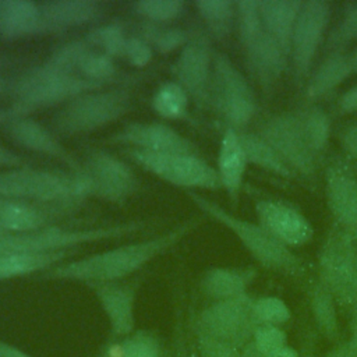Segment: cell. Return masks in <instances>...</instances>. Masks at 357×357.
I'll list each match as a JSON object with an SVG mask.
<instances>
[{
  "label": "cell",
  "mask_w": 357,
  "mask_h": 357,
  "mask_svg": "<svg viewBox=\"0 0 357 357\" xmlns=\"http://www.w3.org/2000/svg\"><path fill=\"white\" fill-rule=\"evenodd\" d=\"M332 15V6L326 0L303 1L290 42L289 61L298 86L307 82L318 49Z\"/></svg>",
  "instance_id": "11"
},
{
  "label": "cell",
  "mask_w": 357,
  "mask_h": 357,
  "mask_svg": "<svg viewBox=\"0 0 357 357\" xmlns=\"http://www.w3.org/2000/svg\"><path fill=\"white\" fill-rule=\"evenodd\" d=\"M166 357H173V354H172V350H167V353H166Z\"/></svg>",
  "instance_id": "60"
},
{
  "label": "cell",
  "mask_w": 357,
  "mask_h": 357,
  "mask_svg": "<svg viewBox=\"0 0 357 357\" xmlns=\"http://www.w3.org/2000/svg\"><path fill=\"white\" fill-rule=\"evenodd\" d=\"M240 354H241V357H268L252 342L247 343L243 349H240Z\"/></svg>",
  "instance_id": "52"
},
{
  "label": "cell",
  "mask_w": 357,
  "mask_h": 357,
  "mask_svg": "<svg viewBox=\"0 0 357 357\" xmlns=\"http://www.w3.org/2000/svg\"><path fill=\"white\" fill-rule=\"evenodd\" d=\"M319 282L342 307L357 304V240L335 226L318 254Z\"/></svg>",
  "instance_id": "8"
},
{
  "label": "cell",
  "mask_w": 357,
  "mask_h": 357,
  "mask_svg": "<svg viewBox=\"0 0 357 357\" xmlns=\"http://www.w3.org/2000/svg\"><path fill=\"white\" fill-rule=\"evenodd\" d=\"M350 319V336L343 342V356L342 357H357V304L351 308Z\"/></svg>",
  "instance_id": "47"
},
{
  "label": "cell",
  "mask_w": 357,
  "mask_h": 357,
  "mask_svg": "<svg viewBox=\"0 0 357 357\" xmlns=\"http://www.w3.org/2000/svg\"><path fill=\"white\" fill-rule=\"evenodd\" d=\"M209 102L226 121L240 131L257 113V96L245 75L225 53H213Z\"/></svg>",
  "instance_id": "7"
},
{
  "label": "cell",
  "mask_w": 357,
  "mask_h": 357,
  "mask_svg": "<svg viewBox=\"0 0 357 357\" xmlns=\"http://www.w3.org/2000/svg\"><path fill=\"white\" fill-rule=\"evenodd\" d=\"M18 116H22V114L14 106L11 109H3V110H0V123L10 121L11 119L18 117Z\"/></svg>",
  "instance_id": "53"
},
{
  "label": "cell",
  "mask_w": 357,
  "mask_h": 357,
  "mask_svg": "<svg viewBox=\"0 0 357 357\" xmlns=\"http://www.w3.org/2000/svg\"><path fill=\"white\" fill-rule=\"evenodd\" d=\"M190 351H191V357H197V353H195V349H194V344H192V340L190 342Z\"/></svg>",
  "instance_id": "59"
},
{
  "label": "cell",
  "mask_w": 357,
  "mask_h": 357,
  "mask_svg": "<svg viewBox=\"0 0 357 357\" xmlns=\"http://www.w3.org/2000/svg\"><path fill=\"white\" fill-rule=\"evenodd\" d=\"M141 38L153 46L159 53H170L177 47H183L187 43L190 33L181 28H165L146 21L145 26L142 28Z\"/></svg>",
  "instance_id": "37"
},
{
  "label": "cell",
  "mask_w": 357,
  "mask_h": 357,
  "mask_svg": "<svg viewBox=\"0 0 357 357\" xmlns=\"http://www.w3.org/2000/svg\"><path fill=\"white\" fill-rule=\"evenodd\" d=\"M8 158H10V151L0 144V165L6 163L8 160Z\"/></svg>",
  "instance_id": "56"
},
{
  "label": "cell",
  "mask_w": 357,
  "mask_h": 357,
  "mask_svg": "<svg viewBox=\"0 0 357 357\" xmlns=\"http://www.w3.org/2000/svg\"><path fill=\"white\" fill-rule=\"evenodd\" d=\"M78 174H64L28 166L0 173V197L31 202L54 213L73 208L86 197Z\"/></svg>",
  "instance_id": "2"
},
{
  "label": "cell",
  "mask_w": 357,
  "mask_h": 357,
  "mask_svg": "<svg viewBox=\"0 0 357 357\" xmlns=\"http://www.w3.org/2000/svg\"><path fill=\"white\" fill-rule=\"evenodd\" d=\"M258 134L278 152L296 176L308 180L315 176L317 155L305 139L296 112H282L266 117Z\"/></svg>",
  "instance_id": "12"
},
{
  "label": "cell",
  "mask_w": 357,
  "mask_h": 357,
  "mask_svg": "<svg viewBox=\"0 0 357 357\" xmlns=\"http://www.w3.org/2000/svg\"><path fill=\"white\" fill-rule=\"evenodd\" d=\"M339 139L343 149L357 159V124H350L339 131Z\"/></svg>",
  "instance_id": "46"
},
{
  "label": "cell",
  "mask_w": 357,
  "mask_h": 357,
  "mask_svg": "<svg viewBox=\"0 0 357 357\" xmlns=\"http://www.w3.org/2000/svg\"><path fill=\"white\" fill-rule=\"evenodd\" d=\"M127 39L128 38L126 36V32L119 22L96 26L84 38L89 46L98 47L100 52L110 57H123Z\"/></svg>",
  "instance_id": "35"
},
{
  "label": "cell",
  "mask_w": 357,
  "mask_h": 357,
  "mask_svg": "<svg viewBox=\"0 0 357 357\" xmlns=\"http://www.w3.org/2000/svg\"><path fill=\"white\" fill-rule=\"evenodd\" d=\"M198 15L208 31L222 39L230 35L236 20V1L231 0H198L194 3Z\"/></svg>",
  "instance_id": "32"
},
{
  "label": "cell",
  "mask_w": 357,
  "mask_h": 357,
  "mask_svg": "<svg viewBox=\"0 0 357 357\" xmlns=\"http://www.w3.org/2000/svg\"><path fill=\"white\" fill-rule=\"evenodd\" d=\"M251 342L266 356L276 349L289 344L283 328L275 325H257Z\"/></svg>",
  "instance_id": "43"
},
{
  "label": "cell",
  "mask_w": 357,
  "mask_h": 357,
  "mask_svg": "<svg viewBox=\"0 0 357 357\" xmlns=\"http://www.w3.org/2000/svg\"><path fill=\"white\" fill-rule=\"evenodd\" d=\"M124 153L144 170L160 180L188 191L222 188L218 172L198 155L159 153L127 148Z\"/></svg>",
  "instance_id": "9"
},
{
  "label": "cell",
  "mask_w": 357,
  "mask_h": 357,
  "mask_svg": "<svg viewBox=\"0 0 357 357\" xmlns=\"http://www.w3.org/2000/svg\"><path fill=\"white\" fill-rule=\"evenodd\" d=\"M123 57L134 67H145L152 60V46L141 36H128Z\"/></svg>",
  "instance_id": "45"
},
{
  "label": "cell",
  "mask_w": 357,
  "mask_h": 357,
  "mask_svg": "<svg viewBox=\"0 0 357 357\" xmlns=\"http://www.w3.org/2000/svg\"><path fill=\"white\" fill-rule=\"evenodd\" d=\"M351 40H357V1L346 6L342 18L329 35L326 50H342V47Z\"/></svg>",
  "instance_id": "41"
},
{
  "label": "cell",
  "mask_w": 357,
  "mask_h": 357,
  "mask_svg": "<svg viewBox=\"0 0 357 357\" xmlns=\"http://www.w3.org/2000/svg\"><path fill=\"white\" fill-rule=\"evenodd\" d=\"M149 219H137L106 226L88 229H68L45 226L32 231H3L0 230V255L10 252H50L74 250L85 243L117 238L142 231L152 226Z\"/></svg>",
  "instance_id": "4"
},
{
  "label": "cell",
  "mask_w": 357,
  "mask_h": 357,
  "mask_svg": "<svg viewBox=\"0 0 357 357\" xmlns=\"http://www.w3.org/2000/svg\"><path fill=\"white\" fill-rule=\"evenodd\" d=\"M75 250H61L50 252H10L0 255V280L22 278L35 272H46L59 265L67 257H73Z\"/></svg>",
  "instance_id": "27"
},
{
  "label": "cell",
  "mask_w": 357,
  "mask_h": 357,
  "mask_svg": "<svg viewBox=\"0 0 357 357\" xmlns=\"http://www.w3.org/2000/svg\"><path fill=\"white\" fill-rule=\"evenodd\" d=\"M252 312L257 325L282 326L291 318V310L286 301L276 296H262L254 298Z\"/></svg>",
  "instance_id": "38"
},
{
  "label": "cell",
  "mask_w": 357,
  "mask_h": 357,
  "mask_svg": "<svg viewBox=\"0 0 357 357\" xmlns=\"http://www.w3.org/2000/svg\"><path fill=\"white\" fill-rule=\"evenodd\" d=\"M350 59H351V64H353V71L357 73V47L350 53Z\"/></svg>",
  "instance_id": "57"
},
{
  "label": "cell",
  "mask_w": 357,
  "mask_h": 357,
  "mask_svg": "<svg viewBox=\"0 0 357 357\" xmlns=\"http://www.w3.org/2000/svg\"><path fill=\"white\" fill-rule=\"evenodd\" d=\"M252 304L254 298L248 293L227 300L213 301L197 315L194 321V332L243 349L252 340L257 328Z\"/></svg>",
  "instance_id": "10"
},
{
  "label": "cell",
  "mask_w": 357,
  "mask_h": 357,
  "mask_svg": "<svg viewBox=\"0 0 357 357\" xmlns=\"http://www.w3.org/2000/svg\"><path fill=\"white\" fill-rule=\"evenodd\" d=\"M99 357H105V356H102V354H100V356H99Z\"/></svg>",
  "instance_id": "62"
},
{
  "label": "cell",
  "mask_w": 357,
  "mask_h": 357,
  "mask_svg": "<svg viewBox=\"0 0 357 357\" xmlns=\"http://www.w3.org/2000/svg\"><path fill=\"white\" fill-rule=\"evenodd\" d=\"M301 0H259L264 29L290 54L293 29L301 10Z\"/></svg>",
  "instance_id": "26"
},
{
  "label": "cell",
  "mask_w": 357,
  "mask_h": 357,
  "mask_svg": "<svg viewBox=\"0 0 357 357\" xmlns=\"http://www.w3.org/2000/svg\"><path fill=\"white\" fill-rule=\"evenodd\" d=\"M39 6L45 22L53 32L88 24L100 14V3L93 0H50Z\"/></svg>",
  "instance_id": "25"
},
{
  "label": "cell",
  "mask_w": 357,
  "mask_h": 357,
  "mask_svg": "<svg viewBox=\"0 0 357 357\" xmlns=\"http://www.w3.org/2000/svg\"><path fill=\"white\" fill-rule=\"evenodd\" d=\"M350 53L343 50L329 52L305 82V96L319 99L333 92L353 74Z\"/></svg>",
  "instance_id": "23"
},
{
  "label": "cell",
  "mask_w": 357,
  "mask_h": 357,
  "mask_svg": "<svg viewBox=\"0 0 357 357\" xmlns=\"http://www.w3.org/2000/svg\"><path fill=\"white\" fill-rule=\"evenodd\" d=\"M160 339L151 331H134L131 335L112 340L102 350L105 357H166Z\"/></svg>",
  "instance_id": "31"
},
{
  "label": "cell",
  "mask_w": 357,
  "mask_h": 357,
  "mask_svg": "<svg viewBox=\"0 0 357 357\" xmlns=\"http://www.w3.org/2000/svg\"><path fill=\"white\" fill-rule=\"evenodd\" d=\"M255 276L257 271L252 268L215 266L204 273L199 287L213 301L227 300L245 294Z\"/></svg>",
  "instance_id": "24"
},
{
  "label": "cell",
  "mask_w": 357,
  "mask_h": 357,
  "mask_svg": "<svg viewBox=\"0 0 357 357\" xmlns=\"http://www.w3.org/2000/svg\"><path fill=\"white\" fill-rule=\"evenodd\" d=\"M300 357H315V346L314 342H305L301 351H300Z\"/></svg>",
  "instance_id": "54"
},
{
  "label": "cell",
  "mask_w": 357,
  "mask_h": 357,
  "mask_svg": "<svg viewBox=\"0 0 357 357\" xmlns=\"http://www.w3.org/2000/svg\"><path fill=\"white\" fill-rule=\"evenodd\" d=\"M172 354H173V357H191L190 342H185L183 333H177L174 343H173Z\"/></svg>",
  "instance_id": "50"
},
{
  "label": "cell",
  "mask_w": 357,
  "mask_h": 357,
  "mask_svg": "<svg viewBox=\"0 0 357 357\" xmlns=\"http://www.w3.org/2000/svg\"><path fill=\"white\" fill-rule=\"evenodd\" d=\"M8 86V81L3 77H0V91H4Z\"/></svg>",
  "instance_id": "58"
},
{
  "label": "cell",
  "mask_w": 357,
  "mask_h": 357,
  "mask_svg": "<svg viewBox=\"0 0 357 357\" xmlns=\"http://www.w3.org/2000/svg\"><path fill=\"white\" fill-rule=\"evenodd\" d=\"M336 305L337 303L332 293L318 280L310 293L312 318L319 333L329 342L335 343H337L340 337V325Z\"/></svg>",
  "instance_id": "30"
},
{
  "label": "cell",
  "mask_w": 357,
  "mask_h": 357,
  "mask_svg": "<svg viewBox=\"0 0 357 357\" xmlns=\"http://www.w3.org/2000/svg\"><path fill=\"white\" fill-rule=\"evenodd\" d=\"M3 63H4V61H3V60H1V59H0V64H3Z\"/></svg>",
  "instance_id": "61"
},
{
  "label": "cell",
  "mask_w": 357,
  "mask_h": 357,
  "mask_svg": "<svg viewBox=\"0 0 357 357\" xmlns=\"http://www.w3.org/2000/svg\"><path fill=\"white\" fill-rule=\"evenodd\" d=\"M236 21L240 43H244L264 31L259 0H240L236 1Z\"/></svg>",
  "instance_id": "40"
},
{
  "label": "cell",
  "mask_w": 357,
  "mask_h": 357,
  "mask_svg": "<svg viewBox=\"0 0 357 357\" xmlns=\"http://www.w3.org/2000/svg\"><path fill=\"white\" fill-rule=\"evenodd\" d=\"M89 47L91 46L84 39L68 42V43L60 46L56 52H53L50 54V57L46 60V63L54 68L61 70V71L77 74L78 63L82 59V56L88 52Z\"/></svg>",
  "instance_id": "42"
},
{
  "label": "cell",
  "mask_w": 357,
  "mask_h": 357,
  "mask_svg": "<svg viewBox=\"0 0 357 357\" xmlns=\"http://www.w3.org/2000/svg\"><path fill=\"white\" fill-rule=\"evenodd\" d=\"M151 106L163 119L177 120L187 116L188 93L176 81H166L155 91Z\"/></svg>",
  "instance_id": "34"
},
{
  "label": "cell",
  "mask_w": 357,
  "mask_h": 357,
  "mask_svg": "<svg viewBox=\"0 0 357 357\" xmlns=\"http://www.w3.org/2000/svg\"><path fill=\"white\" fill-rule=\"evenodd\" d=\"M187 195L204 213L227 227L259 265L291 276L303 275V261L289 247L272 237L259 223L241 219L195 191H187Z\"/></svg>",
  "instance_id": "3"
},
{
  "label": "cell",
  "mask_w": 357,
  "mask_h": 357,
  "mask_svg": "<svg viewBox=\"0 0 357 357\" xmlns=\"http://www.w3.org/2000/svg\"><path fill=\"white\" fill-rule=\"evenodd\" d=\"M54 212L18 199L0 197V230L3 231H32L47 226L49 216Z\"/></svg>",
  "instance_id": "28"
},
{
  "label": "cell",
  "mask_w": 357,
  "mask_h": 357,
  "mask_svg": "<svg viewBox=\"0 0 357 357\" xmlns=\"http://www.w3.org/2000/svg\"><path fill=\"white\" fill-rule=\"evenodd\" d=\"M258 223L286 247L307 244L314 236L310 220L291 204L280 199L262 198L255 202Z\"/></svg>",
  "instance_id": "15"
},
{
  "label": "cell",
  "mask_w": 357,
  "mask_h": 357,
  "mask_svg": "<svg viewBox=\"0 0 357 357\" xmlns=\"http://www.w3.org/2000/svg\"><path fill=\"white\" fill-rule=\"evenodd\" d=\"M106 85L45 63L18 77L11 89L15 98L14 107L25 116L35 109L70 102L82 93L102 89Z\"/></svg>",
  "instance_id": "5"
},
{
  "label": "cell",
  "mask_w": 357,
  "mask_h": 357,
  "mask_svg": "<svg viewBox=\"0 0 357 357\" xmlns=\"http://www.w3.org/2000/svg\"><path fill=\"white\" fill-rule=\"evenodd\" d=\"M247 165L248 160L238 131L227 127L220 139L216 172L222 188L226 190L233 204H237L238 201Z\"/></svg>",
  "instance_id": "21"
},
{
  "label": "cell",
  "mask_w": 357,
  "mask_h": 357,
  "mask_svg": "<svg viewBox=\"0 0 357 357\" xmlns=\"http://www.w3.org/2000/svg\"><path fill=\"white\" fill-rule=\"evenodd\" d=\"M325 198L335 226L357 240V177L340 160L325 170Z\"/></svg>",
  "instance_id": "16"
},
{
  "label": "cell",
  "mask_w": 357,
  "mask_h": 357,
  "mask_svg": "<svg viewBox=\"0 0 357 357\" xmlns=\"http://www.w3.org/2000/svg\"><path fill=\"white\" fill-rule=\"evenodd\" d=\"M192 344L197 357H241L240 349L218 342L199 332H194Z\"/></svg>",
  "instance_id": "44"
},
{
  "label": "cell",
  "mask_w": 357,
  "mask_h": 357,
  "mask_svg": "<svg viewBox=\"0 0 357 357\" xmlns=\"http://www.w3.org/2000/svg\"><path fill=\"white\" fill-rule=\"evenodd\" d=\"M131 105L128 88L98 89L67 102L52 119V126L61 135L86 134L102 128L126 114Z\"/></svg>",
  "instance_id": "6"
},
{
  "label": "cell",
  "mask_w": 357,
  "mask_h": 357,
  "mask_svg": "<svg viewBox=\"0 0 357 357\" xmlns=\"http://www.w3.org/2000/svg\"><path fill=\"white\" fill-rule=\"evenodd\" d=\"M213 52L208 38L201 32L190 33L173 64V74L188 96L199 106L209 102Z\"/></svg>",
  "instance_id": "14"
},
{
  "label": "cell",
  "mask_w": 357,
  "mask_h": 357,
  "mask_svg": "<svg viewBox=\"0 0 357 357\" xmlns=\"http://www.w3.org/2000/svg\"><path fill=\"white\" fill-rule=\"evenodd\" d=\"M75 174L81 177L88 195L112 202H124L138 188L131 167L105 151L89 152Z\"/></svg>",
  "instance_id": "13"
},
{
  "label": "cell",
  "mask_w": 357,
  "mask_h": 357,
  "mask_svg": "<svg viewBox=\"0 0 357 357\" xmlns=\"http://www.w3.org/2000/svg\"><path fill=\"white\" fill-rule=\"evenodd\" d=\"M53 32L45 22L39 3L32 0H0V38L15 39Z\"/></svg>",
  "instance_id": "22"
},
{
  "label": "cell",
  "mask_w": 357,
  "mask_h": 357,
  "mask_svg": "<svg viewBox=\"0 0 357 357\" xmlns=\"http://www.w3.org/2000/svg\"><path fill=\"white\" fill-rule=\"evenodd\" d=\"M268 357H300V351L297 349H294L293 346L286 344V346L279 347L275 351L269 353Z\"/></svg>",
  "instance_id": "51"
},
{
  "label": "cell",
  "mask_w": 357,
  "mask_h": 357,
  "mask_svg": "<svg viewBox=\"0 0 357 357\" xmlns=\"http://www.w3.org/2000/svg\"><path fill=\"white\" fill-rule=\"evenodd\" d=\"M198 222L197 218H192L181 222L178 226L163 234L59 264L40 273V278L46 280L81 282L85 284L119 282L176 245L198 225Z\"/></svg>",
  "instance_id": "1"
},
{
  "label": "cell",
  "mask_w": 357,
  "mask_h": 357,
  "mask_svg": "<svg viewBox=\"0 0 357 357\" xmlns=\"http://www.w3.org/2000/svg\"><path fill=\"white\" fill-rule=\"evenodd\" d=\"M248 163L286 180L296 178V173L283 162L278 152L258 134L238 131Z\"/></svg>",
  "instance_id": "29"
},
{
  "label": "cell",
  "mask_w": 357,
  "mask_h": 357,
  "mask_svg": "<svg viewBox=\"0 0 357 357\" xmlns=\"http://www.w3.org/2000/svg\"><path fill=\"white\" fill-rule=\"evenodd\" d=\"M337 110L343 114L356 113L357 112V85L349 88L337 98Z\"/></svg>",
  "instance_id": "48"
},
{
  "label": "cell",
  "mask_w": 357,
  "mask_h": 357,
  "mask_svg": "<svg viewBox=\"0 0 357 357\" xmlns=\"http://www.w3.org/2000/svg\"><path fill=\"white\" fill-rule=\"evenodd\" d=\"M343 356V343H336L331 350L326 351L324 357H342Z\"/></svg>",
  "instance_id": "55"
},
{
  "label": "cell",
  "mask_w": 357,
  "mask_h": 357,
  "mask_svg": "<svg viewBox=\"0 0 357 357\" xmlns=\"http://www.w3.org/2000/svg\"><path fill=\"white\" fill-rule=\"evenodd\" d=\"M131 7L148 22L163 24L176 20L183 13L184 3L181 0H138Z\"/></svg>",
  "instance_id": "39"
},
{
  "label": "cell",
  "mask_w": 357,
  "mask_h": 357,
  "mask_svg": "<svg viewBox=\"0 0 357 357\" xmlns=\"http://www.w3.org/2000/svg\"><path fill=\"white\" fill-rule=\"evenodd\" d=\"M6 130L17 145L35 153H42L49 158L59 159L71 167L74 173L79 170L81 165L77 162V159L40 123L25 116H18L7 121Z\"/></svg>",
  "instance_id": "20"
},
{
  "label": "cell",
  "mask_w": 357,
  "mask_h": 357,
  "mask_svg": "<svg viewBox=\"0 0 357 357\" xmlns=\"http://www.w3.org/2000/svg\"><path fill=\"white\" fill-rule=\"evenodd\" d=\"M116 73L117 70H116L113 57L107 56L100 50H95L92 46L82 56L77 67V74H79L86 79L102 82V84L117 82L119 79L114 78Z\"/></svg>",
  "instance_id": "36"
},
{
  "label": "cell",
  "mask_w": 357,
  "mask_h": 357,
  "mask_svg": "<svg viewBox=\"0 0 357 357\" xmlns=\"http://www.w3.org/2000/svg\"><path fill=\"white\" fill-rule=\"evenodd\" d=\"M109 141L149 152L197 155L195 144L165 123L132 121Z\"/></svg>",
  "instance_id": "17"
},
{
  "label": "cell",
  "mask_w": 357,
  "mask_h": 357,
  "mask_svg": "<svg viewBox=\"0 0 357 357\" xmlns=\"http://www.w3.org/2000/svg\"><path fill=\"white\" fill-rule=\"evenodd\" d=\"M241 47L250 74L265 93L272 92L289 64V54L265 29Z\"/></svg>",
  "instance_id": "18"
},
{
  "label": "cell",
  "mask_w": 357,
  "mask_h": 357,
  "mask_svg": "<svg viewBox=\"0 0 357 357\" xmlns=\"http://www.w3.org/2000/svg\"><path fill=\"white\" fill-rule=\"evenodd\" d=\"M294 112L310 148L318 158L326 149L331 137V119L328 113L315 105Z\"/></svg>",
  "instance_id": "33"
},
{
  "label": "cell",
  "mask_w": 357,
  "mask_h": 357,
  "mask_svg": "<svg viewBox=\"0 0 357 357\" xmlns=\"http://www.w3.org/2000/svg\"><path fill=\"white\" fill-rule=\"evenodd\" d=\"M0 357H33L21 347L0 339Z\"/></svg>",
  "instance_id": "49"
},
{
  "label": "cell",
  "mask_w": 357,
  "mask_h": 357,
  "mask_svg": "<svg viewBox=\"0 0 357 357\" xmlns=\"http://www.w3.org/2000/svg\"><path fill=\"white\" fill-rule=\"evenodd\" d=\"M105 312L112 340H120L135 331L137 283H93L88 284Z\"/></svg>",
  "instance_id": "19"
}]
</instances>
